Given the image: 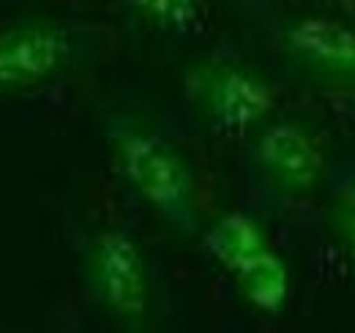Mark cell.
<instances>
[{
    "mask_svg": "<svg viewBox=\"0 0 355 333\" xmlns=\"http://www.w3.org/2000/svg\"><path fill=\"white\" fill-rule=\"evenodd\" d=\"M74 55V36L52 19L0 28V93H19L55 80Z\"/></svg>",
    "mask_w": 355,
    "mask_h": 333,
    "instance_id": "277c9868",
    "label": "cell"
},
{
    "mask_svg": "<svg viewBox=\"0 0 355 333\" xmlns=\"http://www.w3.org/2000/svg\"><path fill=\"white\" fill-rule=\"evenodd\" d=\"M282 52L314 83L355 90V25L334 17H298L282 31Z\"/></svg>",
    "mask_w": 355,
    "mask_h": 333,
    "instance_id": "5b68a950",
    "label": "cell"
},
{
    "mask_svg": "<svg viewBox=\"0 0 355 333\" xmlns=\"http://www.w3.org/2000/svg\"><path fill=\"white\" fill-rule=\"evenodd\" d=\"M148 25L167 33H191L202 19L200 0H126Z\"/></svg>",
    "mask_w": 355,
    "mask_h": 333,
    "instance_id": "9c48e42d",
    "label": "cell"
},
{
    "mask_svg": "<svg viewBox=\"0 0 355 333\" xmlns=\"http://www.w3.org/2000/svg\"><path fill=\"white\" fill-rule=\"evenodd\" d=\"M232 282L238 284L241 295L257 311L270 314V317L284 311V306L290 300V290H293L290 268H287L284 257L273 246L257 257H252L246 265H241L232 273Z\"/></svg>",
    "mask_w": 355,
    "mask_h": 333,
    "instance_id": "ba28073f",
    "label": "cell"
},
{
    "mask_svg": "<svg viewBox=\"0 0 355 333\" xmlns=\"http://www.w3.org/2000/svg\"><path fill=\"white\" fill-rule=\"evenodd\" d=\"M353 14H355V3H353Z\"/></svg>",
    "mask_w": 355,
    "mask_h": 333,
    "instance_id": "8fae6325",
    "label": "cell"
},
{
    "mask_svg": "<svg viewBox=\"0 0 355 333\" xmlns=\"http://www.w3.org/2000/svg\"><path fill=\"white\" fill-rule=\"evenodd\" d=\"M90 284L101 306L123 320L139 323L150 306V279L139 244L126 230H104L96 235L88 259Z\"/></svg>",
    "mask_w": 355,
    "mask_h": 333,
    "instance_id": "3957f363",
    "label": "cell"
},
{
    "mask_svg": "<svg viewBox=\"0 0 355 333\" xmlns=\"http://www.w3.org/2000/svg\"><path fill=\"white\" fill-rule=\"evenodd\" d=\"M254 164L276 191L304 197L320 186L328 159L311 128L298 121H273L257 134Z\"/></svg>",
    "mask_w": 355,
    "mask_h": 333,
    "instance_id": "8992f818",
    "label": "cell"
},
{
    "mask_svg": "<svg viewBox=\"0 0 355 333\" xmlns=\"http://www.w3.org/2000/svg\"><path fill=\"white\" fill-rule=\"evenodd\" d=\"M328 224L342 254L355 268V172L336 183L328 210Z\"/></svg>",
    "mask_w": 355,
    "mask_h": 333,
    "instance_id": "30bf717a",
    "label": "cell"
},
{
    "mask_svg": "<svg viewBox=\"0 0 355 333\" xmlns=\"http://www.w3.org/2000/svg\"><path fill=\"white\" fill-rule=\"evenodd\" d=\"M110 142L118 172L137 197L178 235H194L200 230L197 180L175 145L134 123L112 128Z\"/></svg>",
    "mask_w": 355,
    "mask_h": 333,
    "instance_id": "6da1fadb",
    "label": "cell"
},
{
    "mask_svg": "<svg viewBox=\"0 0 355 333\" xmlns=\"http://www.w3.org/2000/svg\"><path fill=\"white\" fill-rule=\"evenodd\" d=\"M202 244H205L208 254L214 257V262L222 265L230 276L241 265H246L252 257L270 249V241H268V232L263 230V224L257 219L241 213V210L219 216L205 230Z\"/></svg>",
    "mask_w": 355,
    "mask_h": 333,
    "instance_id": "52a82bcc",
    "label": "cell"
},
{
    "mask_svg": "<svg viewBox=\"0 0 355 333\" xmlns=\"http://www.w3.org/2000/svg\"><path fill=\"white\" fill-rule=\"evenodd\" d=\"M186 96L211 121L230 134L266 123L276 107V90L263 74L232 60H200L186 69Z\"/></svg>",
    "mask_w": 355,
    "mask_h": 333,
    "instance_id": "7a4b0ae2",
    "label": "cell"
}]
</instances>
